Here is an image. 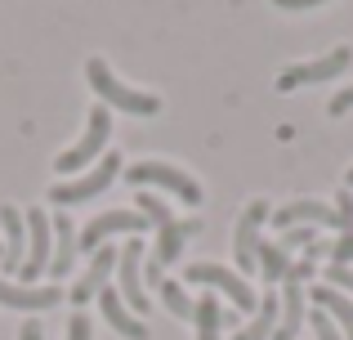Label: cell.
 <instances>
[{
  "label": "cell",
  "instance_id": "cell-20",
  "mask_svg": "<svg viewBox=\"0 0 353 340\" xmlns=\"http://www.w3.org/2000/svg\"><path fill=\"white\" fill-rule=\"evenodd\" d=\"M277 314H282V300H277L273 291H268V296H259V309H255V318H250V327H241L233 340H273Z\"/></svg>",
  "mask_w": 353,
  "mask_h": 340
},
{
  "label": "cell",
  "instance_id": "cell-12",
  "mask_svg": "<svg viewBox=\"0 0 353 340\" xmlns=\"http://www.w3.org/2000/svg\"><path fill=\"white\" fill-rule=\"evenodd\" d=\"M117 255H121V251H112V246H99V251L90 255V264H85V269H81L77 287L68 291V296L77 300V305H85L90 296H99V291L108 287V278H112V264H117Z\"/></svg>",
  "mask_w": 353,
  "mask_h": 340
},
{
  "label": "cell",
  "instance_id": "cell-32",
  "mask_svg": "<svg viewBox=\"0 0 353 340\" xmlns=\"http://www.w3.org/2000/svg\"><path fill=\"white\" fill-rule=\"evenodd\" d=\"M18 340H45V327H41V323H23V332H18Z\"/></svg>",
  "mask_w": 353,
  "mask_h": 340
},
{
  "label": "cell",
  "instance_id": "cell-4",
  "mask_svg": "<svg viewBox=\"0 0 353 340\" xmlns=\"http://www.w3.org/2000/svg\"><path fill=\"white\" fill-rule=\"evenodd\" d=\"M183 278L197 282V287H215V291H224V296L233 300L241 314H255V309H259V296L246 287V278H241V273H233V269H224V264L197 260V264H188V269H183Z\"/></svg>",
  "mask_w": 353,
  "mask_h": 340
},
{
  "label": "cell",
  "instance_id": "cell-19",
  "mask_svg": "<svg viewBox=\"0 0 353 340\" xmlns=\"http://www.w3.org/2000/svg\"><path fill=\"white\" fill-rule=\"evenodd\" d=\"M313 305H318L322 314H327L331 323L340 327V336L353 340V300L345 296V291H336V287H318V291H313Z\"/></svg>",
  "mask_w": 353,
  "mask_h": 340
},
{
  "label": "cell",
  "instance_id": "cell-1",
  "mask_svg": "<svg viewBox=\"0 0 353 340\" xmlns=\"http://www.w3.org/2000/svg\"><path fill=\"white\" fill-rule=\"evenodd\" d=\"M85 77H90V86L99 90L103 108H112V112H130V117H157L161 112V99L148 94V90H130L121 77H112V68H108L103 59H90Z\"/></svg>",
  "mask_w": 353,
  "mask_h": 340
},
{
  "label": "cell",
  "instance_id": "cell-15",
  "mask_svg": "<svg viewBox=\"0 0 353 340\" xmlns=\"http://www.w3.org/2000/svg\"><path fill=\"white\" fill-rule=\"evenodd\" d=\"M192 233H201V219H183V224H179V219H170V224H161V228H157V246H152L148 260L161 264V269H165V264H174V260H179V251H183V242H188Z\"/></svg>",
  "mask_w": 353,
  "mask_h": 340
},
{
  "label": "cell",
  "instance_id": "cell-10",
  "mask_svg": "<svg viewBox=\"0 0 353 340\" xmlns=\"http://www.w3.org/2000/svg\"><path fill=\"white\" fill-rule=\"evenodd\" d=\"M268 224V201L255 197L246 210L237 215V233H233V255L241 273H255V251H259V228Z\"/></svg>",
  "mask_w": 353,
  "mask_h": 340
},
{
  "label": "cell",
  "instance_id": "cell-14",
  "mask_svg": "<svg viewBox=\"0 0 353 340\" xmlns=\"http://www.w3.org/2000/svg\"><path fill=\"white\" fill-rule=\"evenodd\" d=\"M273 224L282 228H295V224H309V228H318V224H331V228H340V219H336V206H327V201H286L282 210L273 215Z\"/></svg>",
  "mask_w": 353,
  "mask_h": 340
},
{
  "label": "cell",
  "instance_id": "cell-26",
  "mask_svg": "<svg viewBox=\"0 0 353 340\" xmlns=\"http://www.w3.org/2000/svg\"><path fill=\"white\" fill-rule=\"evenodd\" d=\"M309 323H313V336H318V340H345V336H340V327L331 323V318L322 314V309H313V314H309Z\"/></svg>",
  "mask_w": 353,
  "mask_h": 340
},
{
  "label": "cell",
  "instance_id": "cell-24",
  "mask_svg": "<svg viewBox=\"0 0 353 340\" xmlns=\"http://www.w3.org/2000/svg\"><path fill=\"white\" fill-rule=\"evenodd\" d=\"M139 215H143L148 219V224H157V228H161V224H170V210H165V201L161 197H152V192H139Z\"/></svg>",
  "mask_w": 353,
  "mask_h": 340
},
{
  "label": "cell",
  "instance_id": "cell-5",
  "mask_svg": "<svg viewBox=\"0 0 353 340\" xmlns=\"http://www.w3.org/2000/svg\"><path fill=\"white\" fill-rule=\"evenodd\" d=\"M121 174V152L117 148H108L103 157H99V166L94 170H85L77 183H54L50 188V201H59V206H81V201H90V197H99V192L108 188Z\"/></svg>",
  "mask_w": 353,
  "mask_h": 340
},
{
  "label": "cell",
  "instance_id": "cell-11",
  "mask_svg": "<svg viewBox=\"0 0 353 340\" xmlns=\"http://www.w3.org/2000/svg\"><path fill=\"white\" fill-rule=\"evenodd\" d=\"M99 309H103V318L112 323L117 336H125V340H148V323H143L139 314H130V305L121 300V291L112 287V282L99 291Z\"/></svg>",
  "mask_w": 353,
  "mask_h": 340
},
{
  "label": "cell",
  "instance_id": "cell-30",
  "mask_svg": "<svg viewBox=\"0 0 353 340\" xmlns=\"http://www.w3.org/2000/svg\"><path fill=\"white\" fill-rule=\"evenodd\" d=\"M327 112H331V117H345V112H353V86H349V90H340V94L331 99V103H327Z\"/></svg>",
  "mask_w": 353,
  "mask_h": 340
},
{
  "label": "cell",
  "instance_id": "cell-25",
  "mask_svg": "<svg viewBox=\"0 0 353 340\" xmlns=\"http://www.w3.org/2000/svg\"><path fill=\"white\" fill-rule=\"evenodd\" d=\"M313 242H318V233H313L309 224H295V228H286V233H282V242H277V246H282V251H291V246H304V251H309Z\"/></svg>",
  "mask_w": 353,
  "mask_h": 340
},
{
  "label": "cell",
  "instance_id": "cell-21",
  "mask_svg": "<svg viewBox=\"0 0 353 340\" xmlns=\"http://www.w3.org/2000/svg\"><path fill=\"white\" fill-rule=\"evenodd\" d=\"M255 269L264 273V282H282V278H286V269H291V255H286L277 242H259V251H255Z\"/></svg>",
  "mask_w": 353,
  "mask_h": 340
},
{
  "label": "cell",
  "instance_id": "cell-31",
  "mask_svg": "<svg viewBox=\"0 0 353 340\" xmlns=\"http://www.w3.org/2000/svg\"><path fill=\"white\" fill-rule=\"evenodd\" d=\"M68 340H90V318H85V314H77V318L68 323Z\"/></svg>",
  "mask_w": 353,
  "mask_h": 340
},
{
  "label": "cell",
  "instance_id": "cell-34",
  "mask_svg": "<svg viewBox=\"0 0 353 340\" xmlns=\"http://www.w3.org/2000/svg\"><path fill=\"white\" fill-rule=\"evenodd\" d=\"M345 188H353V170H349V174H345Z\"/></svg>",
  "mask_w": 353,
  "mask_h": 340
},
{
  "label": "cell",
  "instance_id": "cell-22",
  "mask_svg": "<svg viewBox=\"0 0 353 340\" xmlns=\"http://www.w3.org/2000/svg\"><path fill=\"white\" fill-rule=\"evenodd\" d=\"M192 323H197V340H219V327H224L219 300L215 296H201L197 309H192Z\"/></svg>",
  "mask_w": 353,
  "mask_h": 340
},
{
  "label": "cell",
  "instance_id": "cell-23",
  "mask_svg": "<svg viewBox=\"0 0 353 340\" xmlns=\"http://www.w3.org/2000/svg\"><path fill=\"white\" fill-rule=\"evenodd\" d=\"M157 291H161L165 309H170L174 318H192V309H197V305H192V300H188V291H183L179 282H161V287H157Z\"/></svg>",
  "mask_w": 353,
  "mask_h": 340
},
{
  "label": "cell",
  "instance_id": "cell-13",
  "mask_svg": "<svg viewBox=\"0 0 353 340\" xmlns=\"http://www.w3.org/2000/svg\"><path fill=\"white\" fill-rule=\"evenodd\" d=\"M63 296H68L63 287H23V282L0 278V305H9V309H27V314H36V309H54Z\"/></svg>",
  "mask_w": 353,
  "mask_h": 340
},
{
  "label": "cell",
  "instance_id": "cell-16",
  "mask_svg": "<svg viewBox=\"0 0 353 340\" xmlns=\"http://www.w3.org/2000/svg\"><path fill=\"white\" fill-rule=\"evenodd\" d=\"M50 228H54L50 273L54 278H68L72 264H77V224H72V215H50Z\"/></svg>",
  "mask_w": 353,
  "mask_h": 340
},
{
  "label": "cell",
  "instance_id": "cell-18",
  "mask_svg": "<svg viewBox=\"0 0 353 340\" xmlns=\"http://www.w3.org/2000/svg\"><path fill=\"white\" fill-rule=\"evenodd\" d=\"M0 219H5V246H0V255H5V273H18L27 260V224H23V210L18 206H5L0 210Z\"/></svg>",
  "mask_w": 353,
  "mask_h": 340
},
{
  "label": "cell",
  "instance_id": "cell-28",
  "mask_svg": "<svg viewBox=\"0 0 353 340\" xmlns=\"http://www.w3.org/2000/svg\"><path fill=\"white\" fill-rule=\"evenodd\" d=\"M331 264H340V269H349V264H353V233H345V237H340V242H331Z\"/></svg>",
  "mask_w": 353,
  "mask_h": 340
},
{
  "label": "cell",
  "instance_id": "cell-9",
  "mask_svg": "<svg viewBox=\"0 0 353 340\" xmlns=\"http://www.w3.org/2000/svg\"><path fill=\"white\" fill-rule=\"evenodd\" d=\"M117 273H121V300L130 305V314H148V291H143V242L130 237L117 255Z\"/></svg>",
  "mask_w": 353,
  "mask_h": 340
},
{
  "label": "cell",
  "instance_id": "cell-7",
  "mask_svg": "<svg viewBox=\"0 0 353 340\" xmlns=\"http://www.w3.org/2000/svg\"><path fill=\"white\" fill-rule=\"evenodd\" d=\"M349 63H353V50H349V45H336L331 54H322V59H313V63H291V68H282V77H277V90H282V94H291V90H300V86L331 81V77H340Z\"/></svg>",
  "mask_w": 353,
  "mask_h": 340
},
{
  "label": "cell",
  "instance_id": "cell-33",
  "mask_svg": "<svg viewBox=\"0 0 353 340\" xmlns=\"http://www.w3.org/2000/svg\"><path fill=\"white\" fill-rule=\"evenodd\" d=\"M273 5H282V9H313V5H327V0H273Z\"/></svg>",
  "mask_w": 353,
  "mask_h": 340
},
{
  "label": "cell",
  "instance_id": "cell-2",
  "mask_svg": "<svg viewBox=\"0 0 353 340\" xmlns=\"http://www.w3.org/2000/svg\"><path fill=\"white\" fill-rule=\"evenodd\" d=\"M108 139H112V112L99 103V108H90L85 134H81V139L72 143L68 152H59V161H54V166H59V174H72V170L90 166L94 157H103V152H108Z\"/></svg>",
  "mask_w": 353,
  "mask_h": 340
},
{
  "label": "cell",
  "instance_id": "cell-6",
  "mask_svg": "<svg viewBox=\"0 0 353 340\" xmlns=\"http://www.w3.org/2000/svg\"><path fill=\"white\" fill-rule=\"evenodd\" d=\"M23 224H27V260L18 269L23 287H32L41 273H50V255H54V237H50V215L41 206L23 210Z\"/></svg>",
  "mask_w": 353,
  "mask_h": 340
},
{
  "label": "cell",
  "instance_id": "cell-8",
  "mask_svg": "<svg viewBox=\"0 0 353 340\" xmlns=\"http://www.w3.org/2000/svg\"><path fill=\"white\" fill-rule=\"evenodd\" d=\"M148 228V219L139 215V210H103V215H94L85 228L77 233V251H85V255H94L99 246H108V237L112 233H143Z\"/></svg>",
  "mask_w": 353,
  "mask_h": 340
},
{
  "label": "cell",
  "instance_id": "cell-3",
  "mask_svg": "<svg viewBox=\"0 0 353 340\" xmlns=\"http://www.w3.org/2000/svg\"><path fill=\"white\" fill-rule=\"evenodd\" d=\"M125 179L139 183V188H165V192H174V197H183L188 206H201V183L179 166H165V161H134V166L125 170Z\"/></svg>",
  "mask_w": 353,
  "mask_h": 340
},
{
  "label": "cell",
  "instance_id": "cell-17",
  "mask_svg": "<svg viewBox=\"0 0 353 340\" xmlns=\"http://www.w3.org/2000/svg\"><path fill=\"white\" fill-rule=\"evenodd\" d=\"M282 314H277V332L273 340H295V332L304 327V282L282 278Z\"/></svg>",
  "mask_w": 353,
  "mask_h": 340
},
{
  "label": "cell",
  "instance_id": "cell-27",
  "mask_svg": "<svg viewBox=\"0 0 353 340\" xmlns=\"http://www.w3.org/2000/svg\"><path fill=\"white\" fill-rule=\"evenodd\" d=\"M336 219H340V228H345V233H353V188H340V197H336Z\"/></svg>",
  "mask_w": 353,
  "mask_h": 340
},
{
  "label": "cell",
  "instance_id": "cell-29",
  "mask_svg": "<svg viewBox=\"0 0 353 340\" xmlns=\"http://www.w3.org/2000/svg\"><path fill=\"white\" fill-rule=\"evenodd\" d=\"M327 287H345V291H353V269H340V264H331L327 269Z\"/></svg>",
  "mask_w": 353,
  "mask_h": 340
}]
</instances>
